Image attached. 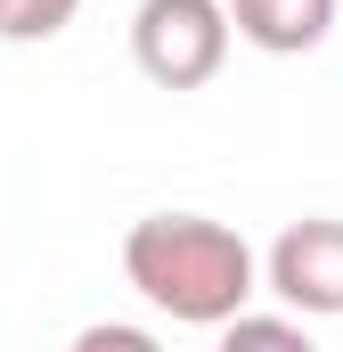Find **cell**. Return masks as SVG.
Wrapping results in <instances>:
<instances>
[{
	"label": "cell",
	"instance_id": "5b68a950",
	"mask_svg": "<svg viewBox=\"0 0 343 352\" xmlns=\"http://www.w3.org/2000/svg\"><path fill=\"white\" fill-rule=\"evenodd\" d=\"M82 0H0V41H58Z\"/></svg>",
	"mask_w": 343,
	"mask_h": 352
},
{
	"label": "cell",
	"instance_id": "3957f363",
	"mask_svg": "<svg viewBox=\"0 0 343 352\" xmlns=\"http://www.w3.org/2000/svg\"><path fill=\"white\" fill-rule=\"evenodd\" d=\"M261 287L303 320H343V221L335 213L286 221L261 254Z\"/></svg>",
	"mask_w": 343,
	"mask_h": 352
},
{
	"label": "cell",
	"instance_id": "52a82bcc",
	"mask_svg": "<svg viewBox=\"0 0 343 352\" xmlns=\"http://www.w3.org/2000/svg\"><path fill=\"white\" fill-rule=\"evenodd\" d=\"M74 344H82V352H106V344H115V352H147L156 336H147V328H115V320H106V328H82Z\"/></svg>",
	"mask_w": 343,
	"mask_h": 352
},
{
	"label": "cell",
	"instance_id": "8992f818",
	"mask_svg": "<svg viewBox=\"0 0 343 352\" xmlns=\"http://www.w3.org/2000/svg\"><path fill=\"white\" fill-rule=\"evenodd\" d=\"M221 344H311V320L303 311H286V320H270V311H237L229 328H221Z\"/></svg>",
	"mask_w": 343,
	"mask_h": 352
},
{
	"label": "cell",
	"instance_id": "7a4b0ae2",
	"mask_svg": "<svg viewBox=\"0 0 343 352\" xmlns=\"http://www.w3.org/2000/svg\"><path fill=\"white\" fill-rule=\"evenodd\" d=\"M237 16L229 0H139L131 8V58L156 90H204L229 66Z\"/></svg>",
	"mask_w": 343,
	"mask_h": 352
},
{
	"label": "cell",
	"instance_id": "6da1fadb",
	"mask_svg": "<svg viewBox=\"0 0 343 352\" xmlns=\"http://www.w3.org/2000/svg\"><path fill=\"white\" fill-rule=\"evenodd\" d=\"M123 278L172 328H229L261 295V254L213 213H147L123 238Z\"/></svg>",
	"mask_w": 343,
	"mask_h": 352
},
{
	"label": "cell",
	"instance_id": "277c9868",
	"mask_svg": "<svg viewBox=\"0 0 343 352\" xmlns=\"http://www.w3.org/2000/svg\"><path fill=\"white\" fill-rule=\"evenodd\" d=\"M335 8H343V0H229L237 41H254V50H270V58L319 50V41L335 33Z\"/></svg>",
	"mask_w": 343,
	"mask_h": 352
}]
</instances>
